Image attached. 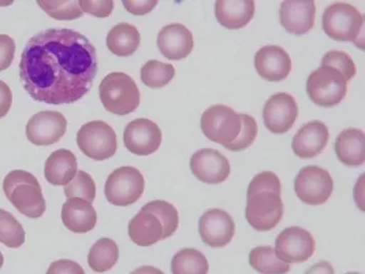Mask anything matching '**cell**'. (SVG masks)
Masks as SVG:
<instances>
[{
    "label": "cell",
    "mask_w": 365,
    "mask_h": 274,
    "mask_svg": "<svg viewBox=\"0 0 365 274\" xmlns=\"http://www.w3.org/2000/svg\"><path fill=\"white\" fill-rule=\"evenodd\" d=\"M19 69L21 83L37 102L72 104L93 86L97 51L79 32L50 28L29 39Z\"/></svg>",
    "instance_id": "1"
},
{
    "label": "cell",
    "mask_w": 365,
    "mask_h": 274,
    "mask_svg": "<svg viewBox=\"0 0 365 274\" xmlns=\"http://www.w3.org/2000/svg\"><path fill=\"white\" fill-rule=\"evenodd\" d=\"M4 191L21 214L28 218H41L46 213V203L38 180L31 173L11 171L4 180Z\"/></svg>",
    "instance_id": "2"
},
{
    "label": "cell",
    "mask_w": 365,
    "mask_h": 274,
    "mask_svg": "<svg viewBox=\"0 0 365 274\" xmlns=\"http://www.w3.org/2000/svg\"><path fill=\"white\" fill-rule=\"evenodd\" d=\"M322 28L327 36L338 41L352 42L364 51V16L346 2H334L324 9Z\"/></svg>",
    "instance_id": "3"
},
{
    "label": "cell",
    "mask_w": 365,
    "mask_h": 274,
    "mask_svg": "<svg viewBox=\"0 0 365 274\" xmlns=\"http://www.w3.org/2000/svg\"><path fill=\"white\" fill-rule=\"evenodd\" d=\"M99 91L103 106L116 116L132 113L139 107L141 101L137 83L123 72H113L105 76Z\"/></svg>",
    "instance_id": "4"
},
{
    "label": "cell",
    "mask_w": 365,
    "mask_h": 274,
    "mask_svg": "<svg viewBox=\"0 0 365 274\" xmlns=\"http://www.w3.org/2000/svg\"><path fill=\"white\" fill-rule=\"evenodd\" d=\"M306 90L312 102L329 108L340 104L346 97L348 81L336 68L322 66L309 75Z\"/></svg>",
    "instance_id": "5"
},
{
    "label": "cell",
    "mask_w": 365,
    "mask_h": 274,
    "mask_svg": "<svg viewBox=\"0 0 365 274\" xmlns=\"http://www.w3.org/2000/svg\"><path fill=\"white\" fill-rule=\"evenodd\" d=\"M284 207L279 193L259 191L247 194L245 218L257 231H270L282 221Z\"/></svg>",
    "instance_id": "6"
},
{
    "label": "cell",
    "mask_w": 365,
    "mask_h": 274,
    "mask_svg": "<svg viewBox=\"0 0 365 274\" xmlns=\"http://www.w3.org/2000/svg\"><path fill=\"white\" fill-rule=\"evenodd\" d=\"M145 189L142 173L133 166H121L109 175L105 196L111 205L128 207L141 198Z\"/></svg>",
    "instance_id": "7"
},
{
    "label": "cell",
    "mask_w": 365,
    "mask_h": 274,
    "mask_svg": "<svg viewBox=\"0 0 365 274\" xmlns=\"http://www.w3.org/2000/svg\"><path fill=\"white\" fill-rule=\"evenodd\" d=\"M200 128L210 141L223 146L231 144L241 132L240 114L226 105H214L201 116Z\"/></svg>",
    "instance_id": "8"
},
{
    "label": "cell",
    "mask_w": 365,
    "mask_h": 274,
    "mask_svg": "<svg viewBox=\"0 0 365 274\" xmlns=\"http://www.w3.org/2000/svg\"><path fill=\"white\" fill-rule=\"evenodd\" d=\"M76 141L84 156L93 161H106L115 156L116 133L105 121H90L81 126L77 133Z\"/></svg>",
    "instance_id": "9"
},
{
    "label": "cell",
    "mask_w": 365,
    "mask_h": 274,
    "mask_svg": "<svg viewBox=\"0 0 365 274\" xmlns=\"http://www.w3.org/2000/svg\"><path fill=\"white\" fill-rule=\"evenodd\" d=\"M334 191V180L331 174L318 166L301 168L294 179L297 196L310 206L324 205Z\"/></svg>",
    "instance_id": "10"
},
{
    "label": "cell",
    "mask_w": 365,
    "mask_h": 274,
    "mask_svg": "<svg viewBox=\"0 0 365 274\" xmlns=\"http://www.w3.org/2000/svg\"><path fill=\"white\" fill-rule=\"evenodd\" d=\"M314 238L306 229L292 226L284 229L276 238L275 255L287 264L303 263L314 255Z\"/></svg>",
    "instance_id": "11"
},
{
    "label": "cell",
    "mask_w": 365,
    "mask_h": 274,
    "mask_svg": "<svg viewBox=\"0 0 365 274\" xmlns=\"http://www.w3.org/2000/svg\"><path fill=\"white\" fill-rule=\"evenodd\" d=\"M123 142L128 151L135 156L155 153L163 142L160 128L148 118H137L125 126Z\"/></svg>",
    "instance_id": "12"
},
{
    "label": "cell",
    "mask_w": 365,
    "mask_h": 274,
    "mask_svg": "<svg viewBox=\"0 0 365 274\" xmlns=\"http://www.w3.org/2000/svg\"><path fill=\"white\" fill-rule=\"evenodd\" d=\"M298 116L297 101L287 93H277L271 96L263 109L264 123L271 133L276 135L289 132Z\"/></svg>",
    "instance_id": "13"
},
{
    "label": "cell",
    "mask_w": 365,
    "mask_h": 274,
    "mask_svg": "<svg viewBox=\"0 0 365 274\" xmlns=\"http://www.w3.org/2000/svg\"><path fill=\"white\" fill-rule=\"evenodd\" d=\"M67 119L61 112L46 111L34 114L26 126V136L37 146H48L62 139L67 130Z\"/></svg>",
    "instance_id": "14"
},
{
    "label": "cell",
    "mask_w": 365,
    "mask_h": 274,
    "mask_svg": "<svg viewBox=\"0 0 365 274\" xmlns=\"http://www.w3.org/2000/svg\"><path fill=\"white\" fill-rule=\"evenodd\" d=\"M190 168L193 175L205 184H220L228 179L231 166L219 150L205 148L192 156Z\"/></svg>",
    "instance_id": "15"
},
{
    "label": "cell",
    "mask_w": 365,
    "mask_h": 274,
    "mask_svg": "<svg viewBox=\"0 0 365 274\" xmlns=\"http://www.w3.org/2000/svg\"><path fill=\"white\" fill-rule=\"evenodd\" d=\"M235 234L233 218L221 208H210L200 220V235L210 248H223L230 243Z\"/></svg>",
    "instance_id": "16"
},
{
    "label": "cell",
    "mask_w": 365,
    "mask_h": 274,
    "mask_svg": "<svg viewBox=\"0 0 365 274\" xmlns=\"http://www.w3.org/2000/svg\"><path fill=\"white\" fill-rule=\"evenodd\" d=\"M280 24L289 34L301 36L315 25L316 6L313 0H287L280 6Z\"/></svg>",
    "instance_id": "17"
},
{
    "label": "cell",
    "mask_w": 365,
    "mask_h": 274,
    "mask_svg": "<svg viewBox=\"0 0 365 274\" xmlns=\"http://www.w3.org/2000/svg\"><path fill=\"white\" fill-rule=\"evenodd\" d=\"M255 67L266 81H284L292 71L291 56L282 46H265L257 51Z\"/></svg>",
    "instance_id": "18"
},
{
    "label": "cell",
    "mask_w": 365,
    "mask_h": 274,
    "mask_svg": "<svg viewBox=\"0 0 365 274\" xmlns=\"http://www.w3.org/2000/svg\"><path fill=\"white\" fill-rule=\"evenodd\" d=\"M329 128L322 121H312L301 126L292 139L294 154L302 159H311L319 156L329 143Z\"/></svg>",
    "instance_id": "19"
},
{
    "label": "cell",
    "mask_w": 365,
    "mask_h": 274,
    "mask_svg": "<svg viewBox=\"0 0 365 274\" xmlns=\"http://www.w3.org/2000/svg\"><path fill=\"white\" fill-rule=\"evenodd\" d=\"M158 46L166 59L180 61L188 57L193 50V34L186 26L174 23L165 26L159 31Z\"/></svg>",
    "instance_id": "20"
},
{
    "label": "cell",
    "mask_w": 365,
    "mask_h": 274,
    "mask_svg": "<svg viewBox=\"0 0 365 274\" xmlns=\"http://www.w3.org/2000/svg\"><path fill=\"white\" fill-rule=\"evenodd\" d=\"M62 220L68 230L74 233H90L97 224V212L90 201L68 198L62 208Z\"/></svg>",
    "instance_id": "21"
},
{
    "label": "cell",
    "mask_w": 365,
    "mask_h": 274,
    "mask_svg": "<svg viewBox=\"0 0 365 274\" xmlns=\"http://www.w3.org/2000/svg\"><path fill=\"white\" fill-rule=\"evenodd\" d=\"M255 11L254 0H217L215 6L217 22L230 30L245 27L254 18Z\"/></svg>",
    "instance_id": "22"
},
{
    "label": "cell",
    "mask_w": 365,
    "mask_h": 274,
    "mask_svg": "<svg viewBox=\"0 0 365 274\" xmlns=\"http://www.w3.org/2000/svg\"><path fill=\"white\" fill-rule=\"evenodd\" d=\"M163 226L153 213L142 208L128 223V235L140 247H151L163 240Z\"/></svg>",
    "instance_id": "23"
},
{
    "label": "cell",
    "mask_w": 365,
    "mask_h": 274,
    "mask_svg": "<svg viewBox=\"0 0 365 274\" xmlns=\"http://www.w3.org/2000/svg\"><path fill=\"white\" fill-rule=\"evenodd\" d=\"M339 161L350 168L364 165L365 136L359 128H348L340 133L334 143Z\"/></svg>",
    "instance_id": "24"
},
{
    "label": "cell",
    "mask_w": 365,
    "mask_h": 274,
    "mask_svg": "<svg viewBox=\"0 0 365 274\" xmlns=\"http://www.w3.org/2000/svg\"><path fill=\"white\" fill-rule=\"evenodd\" d=\"M77 159L73 152L68 149H58L51 154L44 166L46 181L53 186L69 184L77 172Z\"/></svg>",
    "instance_id": "25"
},
{
    "label": "cell",
    "mask_w": 365,
    "mask_h": 274,
    "mask_svg": "<svg viewBox=\"0 0 365 274\" xmlns=\"http://www.w3.org/2000/svg\"><path fill=\"white\" fill-rule=\"evenodd\" d=\"M141 35L139 30L128 23H119L107 35V48L118 57L132 56L139 49Z\"/></svg>",
    "instance_id": "26"
},
{
    "label": "cell",
    "mask_w": 365,
    "mask_h": 274,
    "mask_svg": "<svg viewBox=\"0 0 365 274\" xmlns=\"http://www.w3.org/2000/svg\"><path fill=\"white\" fill-rule=\"evenodd\" d=\"M119 259L118 245L111 238H103L93 243L88 256L91 270L104 273L113 268Z\"/></svg>",
    "instance_id": "27"
},
{
    "label": "cell",
    "mask_w": 365,
    "mask_h": 274,
    "mask_svg": "<svg viewBox=\"0 0 365 274\" xmlns=\"http://www.w3.org/2000/svg\"><path fill=\"white\" fill-rule=\"evenodd\" d=\"M250 265L259 274H287L291 265L278 259L272 247H257L250 250Z\"/></svg>",
    "instance_id": "28"
},
{
    "label": "cell",
    "mask_w": 365,
    "mask_h": 274,
    "mask_svg": "<svg viewBox=\"0 0 365 274\" xmlns=\"http://www.w3.org/2000/svg\"><path fill=\"white\" fill-rule=\"evenodd\" d=\"M170 268L173 274H207L210 265L200 250L182 249L173 257Z\"/></svg>",
    "instance_id": "29"
},
{
    "label": "cell",
    "mask_w": 365,
    "mask_h": 274,
    "mask_svg": "<svg viewBox=\"0 0 365 274\" xmlns=\"http://www.w3.org/2000/svg\"><path fill=\"white\" fill-rule=\"evenodd\" d=\"M25 240V230L20 222L11 213L0 208V243L9 249H17L24 245Z\"/></svg>",
    "instance_id": "30"
},
{
    "label": "cell",
    "mask_w": 365,
    "mask_h": 274,
    "mask_svg": "<svg viewBox=\"0 0 365 274\" xmlns=\"http://www.w3.org/2000/svg\"><path fill=\"white\" fill-rule=\"evenodd\" d=\"M175 75V67L168 63L150 60L141 69L143 83L151 88H160L173 81Z\"/></svg>",
    "instance_id": "31"
},
{
    "label": "cell",
    "mask_w": 365,
    "mask_h": 274,
    "mask_svg": "<svg viewBox=\"0 0 365 274\" xmlns=\"http://www.w3.org/2000/svg\"><path fill=\"white\" fill-rule=\"evenodd\" d=\"M142 208L153 213L163 226V240L170 238L179 227V213L172 203L165 201H152Z\"/></svg>",
    "instance_id": "32"
},
{
    "label": "cell",
    "mask_w": 365,
    "mask_h": 274,
    "mask_svg": "<svg viewBox=\"0 0 365 274\" xmlns=\"http://www.w3.org/2000/svg\"><path fill=\"white\" fill-rule=\"evenodd\" d=\"M50 17L60 21L76 20L83 15L79 6L78 1L64 0V1H53V0H38L37 1Z\"/></svg>",
    "instance_id": "33"
},
{
    "label": "cell",
    "mask_w": 365,
    "mask_h": 274,
    "mask_svg": "<svg viewBox=\"0 0 365 274\" xmlns=\"http://www.w3.org/2000/svg\"><path fill=\"white\" fill-rule=\"evenodd\" d=\"M65 196L67 198H83L93 203L96 198V183L88 173L78 171L74 179L64 188Z\"/></svg>",
    "instance_id": "34"
},
{
    "label": "cell",
    "mask_w": 365,
    "mask_h": 274,
    "mask_svg": "<svg viewBox=\"0 0 365 274\" xmlns=\"http://www.w3.org/2000/svg\"><path fill=\"white\" fill-rule=\"evenodd\" d=\"M241 132L235 141L231 144L225 145V148L230 151H243L249 148L256 140L257 135V123L256 119L249 114H240Z\"/></svg>",
    "instance_id": "35"
},
{
    "label": "cell",
    "mask_w": 365,
    "mask_h": 274,
    "mask_svg": "<svg viewBox=\"0 0 365 274\" xmlns=\"http://www.w3.org/2000/svg\"><path fill=\"white\" fill-rule=\"evenodd\" d=\"M322 66H331L338 69L346 77L347 81H351L356 75V65L345 51H327L322 57Z\"/></svg>",
    "instance_id": "36"
},
{
    "label": "cell",
    "mask_w": 365,
    "mask_h": 274,
    "mask_svg": "<svg viewBox=\"0 0 365 274\" xmlns=\"http://www.w3.org/2000/svg\"><path fill=\"white\" fill-rule=\"evenodd\" d=\"M259 191H271L282 193V183L279 178L272 172H262L252 178L247 188V194Z\"/></svg>",
    "instance_id": "37"
},
{
    "label": "cell",
    "mask_w": 365,
    "mask_h": 274,
    "mask_svg": "<svg viewBox=\"0 0 365 274\" xmlns=\"http://www.w3.org/2000/svg\"><path fill=\"white\" fill-rule=\"evenodd\" d=\"M78 4L83 13L91 14L101 19L109 17L114 9V1L112 0H103V1L81 0Z\"/></svg>",
    "instance_id": "38"
},
{
    "label": "cell",
    "mask_w": 365,
    "mask_h": 274,
    "mask_svg": "<svg viewBox=\"0 0 365 274\" xmlns=\"http://www.w3.org/2000/svg\"><path fill=\"white\" fill-rule=\"evenodd\" d=\"M16 44L11 36L0 34V71L9 69L15 58Z\"/></svg>",
    "instance_id": "39"
},
{
    "label": "cell",
    "mask_w": 365,
    "mask_h": 274,
    "mask_svg": "<svg viewBox=\"0 0 365 274\" xmlns=\"http://www.w3.org/2000/svg\"><path fill=\"white\" fill-rule=\"evenodd\" d=\"M46 274H86V271L72 260L61 259L51 264Z\"/></svg>",
    "instance_id": "40"
},
{
    "label": "cell",
    "mask_w": 365,
    "mask_h": 274,
    "mask_svg": "<svg viewBox=\"0 0 365 274\" xmlns=\"http://www.w3.org/2000/svg\"><path fill=\"white\" fill-rule=\"evenodd\" d=\"M123 6L128 13L135 16L146 15L158 4V0H145V1H135V0H123Z\"/></svg>",
    "instance_id": "41"
},
{
    "label": "cell",
    "mask_w": 365,
    "mask_h": 274,
    "mask_svg": "<svg viewBox=\"0 0 365 274\" xmlns=\"http://www.w3.org/2000/svg\"><path fill=\"white\" fill-rule=\"evenodd\" d=\"M13 104V93L11 88L0 81V118L6 116Z\"/></svg>",
    "instance_id": "42"
},
{
    "label": "cell",
    "mask_w": 365,
    "mask_h": 274,
    "mask_svg": "<svg viewBox=\"0 0 365 274\" xmlns=\"http://www.w3.org/2000/svg\"><path fill=\"white\" fill-rule=\"evenodd\" d=\"M364 174L358 178L356 186L354 188V198L357 207L360 210L364 212Z\"/></svg>",
    "instance_id": "43"
},
{
    "label": "cell",
    "mask_w": 365,
    "mask_h": 274,
    "mask_svg": "<svg viewBox=\"0 0 365 274\" xmlns=\"http://www.w3.org/2000/svg\"><path fill=\"white\" fill-rule=\"evenodd\" d=\"M305 274H334V269L329 261H322L311 266Z\"/></svg>",
    "instance_id": "44"
},
{
    "label": "cell",
    "mask_w": 365,
    "mask_h": 274,
    "mask_svg": "<svg viewBox=\"0 0 365 274\" xmlns=\"http://www.w3.org/2000/svg\"><path fill=\"white\" fill-rule=\"evenodd\" d=\"M130 274H165L154 266H141L135 268Z\"/></svg>",
    "instance_id": "45"
},
{
    "label": "cell",
    "mask_w": 365,
    "mask_h": 274,
    "mask_svg": "<svg viewBox=\"0 0 365 274\" xmlns=\"http://www.w3.org/2000/svg\"><path fill=\"white\" fill-rule=\"evenodd\" d=\"M4 254H2L1 252H0V269H1V267L4 266Z\"/></svg>",
    "instance_id": "46"
},
{
    "label": "cell",
    "mask_w": 365,
    "mask_h": 274,
    "mask_svg": "<svg viewBox=\"0 0 365 274\" xmlns=\"http://www.w3.org/2000/svg\"><path fill=\"white\" fill-rule=\"evenodd\" d=\"M346 274H361V273H346Z\"/></svg>",
    "instance_id": "47"
}]
</instances>
